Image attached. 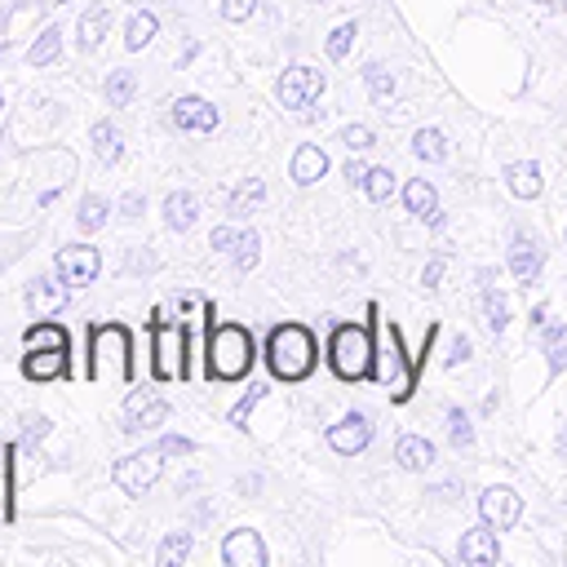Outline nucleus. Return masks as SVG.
I'll use <instances>...</instances> for the list:
<instances>
[{"instance_id": "obj_1", "label": "nucleus", "mask_w": 567, "mask_h": 567, "mask_svg": "<svg viewBox=\"0 0 567 567\" xmlns=\"http://www.w3.org/2000/svg\"><path fill=\"white\" fill-rule=\"evenodd\" d=\"M252 332L239 323H217L213 328V306H208V346H204V368L217 381H239L252 368Z\"/></svg>"}, {"instance_id": "obj_2", "label": "nucleus", "mask_w": 567, "mask_h": 567, "mask_svg": "<svg viewBox=\"0 0 567 567\" xmlns=\"http://www.w3.org/2000/svg\"><path fill=\"white\" fill-rule=\"evenodd\" d=\"M315 359H319L315 337H310V328H301V323H279V328L270 332V341H266V363H270V372H275L279 381H301V377H310V372H315Z\"/></svg>"}, {"instance_id": "obj_3", "label": "nucleus", "mask_w": 567, "mask_h": 567, "mask_svg": "<svg viewBox=\"0 0 567 567\" xmlns=\"http://www.w3.org/2000/svg\"><path fill=\"white\" fill-rule=\"evenodd\" d=\"M328 363L341 381H359L372 372V332L363 323H341L328 341Z\"/></svg>"}, {"instance_id": "obj_4", "label": "nucleus", "mask_w": 567, "mask_h": 567, "mask_svg": "<svg viewBox=\"0 0 567 567\" xmlns=\"http://www.w3.org/2000/svg\"><path fill=\"white\" fill-rule=\"evenodd\" d=\"M106 363L120 381H133V337L124 323H102L89 337V377H102Z\"/></svg>"}, {"instance_id": "obj_5", "label": "nucleus", "mask_w": 567, "mask_h": 567, "mask_svg": "<svg viewBox=\"0 0 567 567\" xmlns=\"http://www.w3.org/2000/svg\"><path fill=\"white\" fill-rule=\"evenodd\" d=\"M151 341H155V377L159 381H182L186 377V359H182V346H186V328L177 323H151Z\"/></svg>"}, {"instance_id": "obj_6", "label": "nucleus", "mask_w": 567, "mask_h": 567, "mask_svg": "<svg viewBox=\"0 0 567 567\" xmlns=\"http://www.w3.org/2000/svg\"><path fill=\"white\" fill-rule=\"evenodd\" d=\"M159 470H164V447H142V452L115 461V483H120L128 496H142V492L159 478Z\"/></svg>"}, {"instance_id": "obj_7", "label": "nucleus", "mask_w": 567, "mask_h": 567, "mask_svg": "<svg viewBox=\"0 0 567 567\" xmlns=\"http://www.w3.org/2000/svg\"><path fill=\"white\" fill-rule=\"evenodd\" d=\"M275 93H279V106L301 111V106H310V102L323 93V71L297 62V66H288V71L279 75V89H275Z\"/></svg>"}, {"instance_id": "obj_8", "label": "nucleus", "mask_w": 567, "mask_h": 567, "mask_svg": "<svg viewBox=\"0 0 567 567\" xmlns=\"http://www.w3.org/2000/svg\"><path fill=\"white\" fill-rule=\"evenodd\" d=\"M97 270H102V252L93 244H71L58 252V275L66 288H89L97 279Z\"/></svg>"}, {"instance_id": "obj_9", "label": "nucleus", "mask_w": 567, "mask_h": 567, "mask_svg": "<svg viewBox=\"0 0 567 567\" xmlns=\"http://www.w3.org/2000/svg\"><path fill=\"white\" fill-rule=\"evenodd\" d=\"M168 124H173L177 133H213V128L221 124V115H217V106L204 102V97H177L173 111H168Z\"/></svg>"}, {"instance_id": "obj_10", "label": "nucleus", "mask_w": 567, "mask_h": 567, "mask_svg": "<svg viewBox=\"0 0 567 567\" xmlns=\"http://www.w3.org/2000/svg\"><path fill=\"white\" fill-rule=\"evenodd\" d=\"M164 416H168V403L155 390H133L128 403H124V430L128 434L155 430V425H164Z\"/></svg>"}, {"instance_id": "obj_11", "label": "nucleus", "mask_w": 567, "mask_h": 567, "mask_svg": "<svg viewBox=\"0 0 567 567\" xmlns=\"http://www.w3.org/2000/svg\"><path fill=\"white\" fill-rule=\"evenodd\" d=\"M368 439H372V416H368V412H350V416H341V421L328 430V447L341 452V456L363 452Z\"/></svg>"}, {"instance_id": "obj_12", "label": "nucleus", "mask_w": 567, "mask_h": 567, "mask_svg": "<svg viewBox=\"0 0 567 567\" xmlns=\"http://www.w3.org/2000/svg\"><path fill=\"white\" fill-rule=\"evenodd\" d=\"M478 509H483V523H492L496 532H505V527L518 523V514H523V496H518L514 487H487V492L478 496Z\"/></svg>"}, {"instance_id": "obj_13", "label": "nucleus", "mask_w": 567, "mask_h": 567, "mask_svg": "<svg viewBox=\"0 0 567 567\" xmlns=\"http://www.w3.org/2000/svg\"><path fill=\"white\" fill-rule=\"evenodd\" d=\"M377 377L394 390V399H408L412 394V368H403V350H399V328H385V354H381V368Z\"/></svg>"}, {"instance_id": "obj_14", "label": "nucleus", "mask_w": 567, "mask_h": 567, "mask_svg": "<svg viewBox=\"0 0 567 567\" xmlns=\"http://www.w3.org/2000/svg\"><path fill=\"white\" fill-rule=\"evenodd\" d=\"M221 563H226V567H266V545H261V536L248 532V527L230 532L226 545H221Z\"/></svg>"}, {"instance_id": "obj_15", "label": "nucleus", "mask_w": 567, "mask_h": 567, "mask_svg": "<svg viewBox=\"0 0 567 567\" xmlns=\"http://www.w3.org/2000/svg\"><path fill=\"white\" fill-rule=\"evenodd\" d=\"M66 297H71V288L62 284V275H58V279L35 275V279L27 284V306H31L35 315H58V310L66 306Z\"/></svg>"}, {"instance_id": "obj_16", "label": "nucleus", "mask_w": 567, "mask_h": 567, "mask_svg": "<svg viewBox=\"0 0 567 567\" xmlns=\"http://www.w3.org/2000/svg\"><path fill=\"white\" fill-rule=\"evenodd\" d=\"M22 377L27 381H58V377H66V350H27Z\"/></svg>"}, {"instance_id": "obj_17", "label": "nucleus", "mask_w": 567, "mask_h": 567, "mask_svg": "<svg viewBox=\"0 0 567 567\" xmlns=\"http://www.w3.org/2000/svg\"><path fill=\"white\" fill-rule=\"evenodd\" d=\"M501 558V545H496V527H470L461 536V563H496Z\"/></svg>"}, {"instance_id": "obj_18", "label": "nucleus", "mask_w": 567, "mask_h": 567, "mask_svg": "<svg viewBox=\"0 0 567 567\" xmlns=\"http://www.w3.org/2000/svg\"><path fill=\"white\" fill-rule=\"evenodd\" d=\"M540 244L532 239V235H514V244H509V270L523 279V284H532L536 275H540Z\"/></svg>"}, {"instance_id": "obj_19", "label": "nucleus", "mask_w": 567, "mask_h": 567, "mask_svg": "<svg viewBox=\"0 0 567 567\" xmlns=\"http://www.w3.org/2000/svg\"><path fill=\"white\" fill-rule=\"evenodd\" d=\"M394 461H399L403 470H430V465H434V443L421 439V434H403V439L394 443Z\"/></svg>"}, {"instance_id": "obj_20", "label": "nucleus", "mask_w": 567, "mask_h": 567, "mask_svg": "<svg viewBox=\"0 0 567 567\" xmlns=\"http://www.w3.org/2000/svg\"><path fill=\"white\" fill-rule=\"evenodd\" d=\"M323 173H328V155L319 146H297V155H292V182L297 186H310Z\"/></svg>"}, {"instance_id": "obj_21", "label": "nucleus", "mask_w": 567, "mask_h": 567, "mask_svg": "<svg viewBox=\"0 0 567 567\" xmlns=\"http://www.w3.org/2000/svg\"><path fill=\"white\" fill-rule=\"evenodd\" d=\"M195 217H199V204H195L190 190H173V195L164 199V221H168L173 230H190Z\"/></svg>"}, {"instance_id": "obj_22", "label": "nucleus", "mask_w": 567, "mask_h": 567, "mask_svg": "<svg viewBox=\"0 0 567 567\" xmlns=\"http://www.w3.org/2000/svg\"><path fill=\"white\" fill-rule=\"evenodd\" d=\"M22 341H27V350H71V337L62 323H31L22 332Z\"/></svg>"}, {"instance_id": "obj_23", "label": "nucleus", "mask_w": 567, "mask_h": 567, "mask_svg": "<svg viewBox=\"0 0 567 567\" xmlns=\"http://www.w3.org/2000/svg\"><path fill=\"white\" fill-rule=\"evenodd\" d=\"M106 27H111V9H106V4H93V9L80 18V27H75L80 49H97V44H102V35H106Z\"/></svg>"}, {"instance_id": "obj_24", "label": "nucleus", "mask_w": 567, "mask_h": 567, "mask_svg": "<svg viewBox=\"0 0 567 567\" xmlns=\"http://www.w3.org/2000/svg\"><path fill=\"white\" fill-rule=\"evenodd\" d=\"M58 53H62V27H44L40 40L27 49V62H31V66H49Z\"/></svg>"}, {"instance_id": "obj_25", "label": "nucleus", "mask_w": 567, "mask_h": 567, "mask_svg": "<svg viewBox=\"0 0 567 567\" xmlns=\"http://www.w3.org/2000/svg\"><path fill=\"white\" fill-rule=\"evenodd\" d=\"M93 155L102 159V164H115L120 159V151H124V142H120V128L115 124H93Z\"/></svg>"}, {"instance_id": "obj_26", "label": "nucleus", "mask_w": 567, "mask_h": 567, "mask_svg": "<svg viewBox=\"0 0 567 567\" xmlns=\"http://www.w3.org/2000/svg\"><path fill=\"white\" fill-rule=\"evenodd\" d=\"M509 190L518 195V199H532V195H540V168L536 164H509Z\"/></svg>"}, {"instance_id": "obj_27", "label": "nucleus", "mask_w": 567, "mask_h": 567, "mask_svg": "<svg viewBox=\"0 0 567 567\" xmlns=\"http://www.w3.org/2000/svg\"><path fill=\"white\" fill-rule=\"evenodd\" d=\"M403 204H408V213L430 217V213H434V186H430L425 177H412V182L403 186Z\"/></svg>"}, {"instance_id": "obj_28", "label": "nucleus", "mask_w": 567, "mask_h": 567, "mask_svg": "<svg viewBox=\"0 0 567 567\" xmlns=\"http://www.w3.org/2000/svg\"><path fill=\"white\" fill-rule=\"evenodd\" d=\"M155 31H159V22H155V13H146V9H142V13H133V18H128V31H124V44H128V49H146V44L155 40Z\"/></svg>"}, {"instance_id": "obj_29", "label": "nucleus", "mask_w": 567, "mask_h": 567, "mask_svg": "<svg viewBox=\"0 0 567 567\" xmlns=\"http://www.w3.org/2000/svg\"><path fill=\"white\" fill-rule=\"evenodd\" d=\"M133 93H137V75L133 71H111L106 75V102L111 106H128Z\"/></svg>"}, {"instance_id": "obj_30", "label": "nucleus", "mask_w": 567, "mask_h": 567, "mask_svg": "<svg viewBox=\"0 0 567 567\" xmlns=\"http://www.w3.org/2000/svg\"><path fill=\"white\" fill-rule=\"evenodd\" d=\"M412 151H416L421 159H430V164L447 159V142H443V133H439V128H421V133L412 137Z\"/></svg>"}, {"instance_id": "obj_31", "label": "nucleus", "mask_w": 567, "mask_h": 567, "mask_svg": "<svg viewBox=\"0 0 567 567\" xmlns=\"http://www.w3.org/2000/svg\"><path fill=\"white\" fill-rule=\"evenodd\" d=\"M186 554H190V532H168L164 545H159V554H155V563L159 567H177Z\"/></svg>"}, {"instance_id": "obj_32", "label": "nucleus", "mask_w": 567, "mask_h": 567, "mask_svg": "<svg viewBox=\"0 0 567 567\" xmlns=\"http://www.w3.org/2000/svg\"><path fill=\"white\" fill-rule=\"evenodd\" d=\"M359 186L368 190V199H377V204H385V199L394 195V173H390V168H368Z\"/></svg>"}, {"instance_id": "obj_33", "label": "nucleus", "mask_w": 567, "mask_h": 567, "mask_svg": "<svg viewBox=\"0 0 567 567\" xmlns=\"http://www.w3.org/2000/svg\"><path fill=\"white\" fill-rule=\"evenodd\" d=\"M230 252H235V266H239V270H252L257 257H261V239H257L252 230H239L235 244H230Z\"/></svg>"}, {"instance_id": "obj_34", "label": "nucleus", "mask_w": 567, "mask_h": 567, "mask_svg": "<svg viewBox=\"0 0 567 567\" xmlns=\"http://www.w3.org/2000/svg\"><path fill=\"white\" fill-rule=\"evenodd\" d=\"M106 213H111V208H106V199H102V195H84V199H80L75 221H80V230H97V226L106 221Z\"/></svg>"}, {"instance_id": "obj_35", "label": "nucleus", "mask_w": 567, "mask_h": 567, "mask_svg": "<svg viewBox=\"0 0 567 567\" xmlns=\"http://www.w3.org/2000/svg\"><path fill=\"white\" fill-rule=\"evenodd\" d=\"M545 350H549V368L563 372V368H567V328L545 323Z\"/></svg>"}, {"instance_id": "obj_36", "label": "nucleus", "mask_w": 567, "mask_h": 567, "mask_svg": "<svg viewBox=\"0 0 567 567\" xmlns=\"http://www.w3.org/2000/svg\"><path fill=\"white\" fill-rule=\"evenodd\" d=\"M363 80H368V93L377 97V102H385L390 93H394V75L381 66V62H372V66H363Z\"/></svg>"}, {"instance_id": "obj_37", "label": "nucleus", "mask_w": 567, "mask_h": 567, "mask_svg": "<svg viewBox=\"0 0 567 567\" xmlns=\"http://www.w3.org/2000/svg\"><path fill=\"white\" fill-rule=\"evenodd\" d=\"M261 195H266V186H261L257 177H248V182H244V186H239V190L230 195V213H235V217H244V208L261 204Z\"/></svg>"}, {"instance_id": "obj_38", "label": "nucleus", "mask_w": 567, "mask_h": 567, "mask_svg": "<svg viewBox=\"0 0 567 567\" xmlns=\"http://www.w3.org/2000/svg\"><path fill=\"white\" fill-rule=\"evenodd\" d=\"M483 315H487V328L501 332L505 328V297L492 292V288H483Z\"/></svg>"}, {"instance_id": "obj_39", "label": "nucleus", "mask_w": 567, "mask_h": 567, "mask_svg": "<svg viewBox=\"0 0 567 567\" xmlns=\"http://www.w3.org/2000/svg\"><path fill=\"white\" fill-rule=\"evenodd\" d=\"M447 439H452L456 447H470V443H474V430H470V421H465V412H461V408H452V412H447Z\"/></svg>"}, {"instance_id": "obj_40", "label": "nucleus", "mask_w": 567, "mask_h": 567, "mask_svg": "<svg viewBox=\"0 0 567 567\" xmlns=\"http://www.w3.org/2000/svg\"><path fill=\"white\" fill-rule=\"evenodd\" d=\"M341 146L368 151V146H372V128H368V124H346V128H341Z\"/></svg>"}, {"instance_id": "obj_41", "label": "nucleus", "mask_w": 567, "mask_h": 567, "mask_svg": "<svg viewBox=\"0 0 567 567\" xmlns=\"http://www.w3.org/2000/svg\"><path fill=\"white\" fill-rule=\"evenodd\" d=\"M350 40H354V22H341V27L328 35V53H332V58H346V53H350Z\"/></svg>"}, {"instance_id": "obj_42", "label": "nucleus", "mask_w": 567, "mask_h": 567, "mask_svg": "<svg viewBox=\"0 0 567 567\" xmlns=\"http://www.w3.org/2000/svg\"><path fill=\"white\" fill-rule=\"evenodd\" d=\"M257 399H261V385H252V390H248V394H244V399H239V403H235V408H230V425H244V421H248V412H252V403H257Z\"/></svg>"}, {"instance_id": "obj_43", "label": "nucleus", "mask_w": 567, "mask_h": 567, "mask_svg": "<svg viewBox=\"0 0 567 567\" xmlns=\"http://www.w3.org/2000/svg\"><path fill=\"white\" fill-rule=\"evenodd\" d=\"M252 4H257V0H221V18H230V22H244V18L252 13Z\"/></svg>"}, {"instance_id": "obj_44", "label": "nucleus", "mask_w": 567, "mask_h": 567, "mask_svg": "<svg viewBox=\"0 0 567 567\" xmlns=\"http://www.w3.org/2000/svg\"><path fill=\"white\" fill-rule=\"evenodd\" d=\"M235 235H239V230H230V226H217V230H213V239H208V248H217V252H230Z\"/></svg>"}, {"instance_id": "obj_45", "label": "nucleus", "mask_w": 567, "mask_h": 567, "mask_svg": "<svg viewBox=\"0 0 567 567\" xmlns=\"http://www.w3.org/2000/svg\"><path fill=\"white\" fill-rule=\"evenodd\" d=\"M159 447H164V456H186V452H190V439H182V434H168Z\"/></svg>"}, {"instance_id": "obj_46", "label": "nucleus", "mask_w": 567, "mask_h": 567, "mask_svg": "<svg viewBox=\"0 0 567 567\" xmlns=\"http://www.w3.org/2000/svg\"><path fill=\"white\" fill-rule=\"evenodd\" d=\"M465 359H470V341L456 337V341H452V354H447V368H456V363H465Z\"/></svg>"}, {"instance_id": "obj_47", "label": "nucleus", "mask_w": 567, "mask_h": 567, "mask_svg": "<svg viewBox=\"0 0 567 567\" xmlns=\"http://www.w3.org/2000/svg\"><path fill=\"white\" fill-rule=\"evenodd\" d=\"M120 208H124V217H137V213H142V195H137V190H128Z\"/></svg>"}, {"instance_id": "obj_48", "label": "nucleus", "mask_w": 567, "mask_h": 567, "mask_svg": "<svg viewBox=\"0 0 567 567\" xmlns=\"http://www.w3.org/2000/svg\"><path fill=\"white\" fill-rule=\"evenodd\" d=\"M44 430H49V421H44V416H31V421H27V439H40Z\"/></svg>"}, {"instance_id": "obj_49", "label": "nucleus", "mask_w": 567, "mask_h": 567, "mask_svg": "<svg viewBox=\"0 0 567 567\" xmlns=\"http://www.w3.org/2000/svg\"><path fill=\"white\" fill-rule=\"evenodd\" d=\"M363 173H368V164H359V159L346 164V177H350V182H363Z\"/></svg>"}, {"instance_id": "obj_50", "label": "nucleus", "mask_w": 567, "mask_h": 567, "mask_svg": "<svg viewBox=\"0 0 567 567\" xmlns=\"http://www.w3.org/2000/svg\"><path fill=\"white\" fill-rule=\"evenodd\" d=\"M439 275H443V261H430V266H425V288H434Z\"/></svg>"}, {"instance_id": "obj_51", "label": "nucleus", "mask_w": 567, "mask_h": 567, "mask_svg": "<svg viewBox=\"0 0 567 567\" xmlns=\"http://www.w3.org/2000/svg\"><path fill=\"white\" fill-rule=\"evenodd\" d=\"M558 447H563V456H567V425H563V434H558Z\"/></svg>"}]
</instances>
